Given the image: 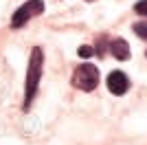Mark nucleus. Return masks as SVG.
<instances>
[{"instance_id": "nucleus-1", "label": "nucleus", "mask_w": 147, "mask_h": 145, "mask_svg": "<svg viewBox=\"0 0 147 145\" xmlns=\"http://www.w3.org/2000/svg\"><path fill=\"white\" fill-rule=\"evenodd\" d=\"M42 64H44V55L42 48H33L31 51V60H29V70H26V95H24V110H29L31 99L37 90V84H40V75H42Z\"/></svg>"}, {"instance_id": "nucleus-7", "label": "nucleus", "mask_w": 147, "mask_h": 145, "mask_svg": "<svg viewBox=\"0 0 147 145\" xmlns=\"http://www.w3.org/2000/svg\"><path fill=\"white\" fill-rule=\"evenodd\" d=\"M134 11L138 16H147V0H141V2H136L134 5Z\"/></svg>"}, {"instance_id": "nucleus-6", "label": "nucleus", "mask_w": 147, "mask_h": 145, "mask_svg": "<svg viewBox=\"0 0 147 145\" xmlns=\"http://www.w3.org/2000/svg\"><path fill=\"white\" fill-rule=\"evenodd\" d=\"M134 33H136L138 37H143V40H147V20L134 24Z\"/></svg>"}, {"instance_id": "nucleus-3", "label": "nucleus", "mask_w": 147, "mask_h": 145, "mask_svg": "<svg viewBox=\"0 0 147 145\" xmlns=\"http://www.w3.org/2000/svg\"><path fill=\"white\" fill-rule=\"evenodd\" d=\"M42 11H44V2H42V0H26L24 5L13 13L11 26H13V29H20V26H24L33 16H40Z\"/></svg>"}, {"instance_id": "nucleus-4", "label": "nucleus", "mask_w": 147, "mask_h": 145, "mask_svg": "<svg viewBox=\"0 0 147 145\" xmlns=\"http://www.w3.org/2000/svg\"><path fill=\"white\" fill-rule=\"evenodd\" d=\"M108 88H110L112 95H117V97L125 95V92H127V88H129L127 75H125L123 70H112L110 75H108Z\"/></svg>"}, {"instance_id": "nucleus-2", "label": "nucleus", "mask_w": 147, "mask_h": 145, "mask_svg": "<svg viewBox=\"0 0 147 145\" xmlns=\"http://www.w3.org/2000/svg\"><path fill=\"white\" fill-rule=\"evenodd\" d=\"M99 84V70L97 66H92V64H81V66L75 68L73 72V86L75 88H79L84 92H90L94 90Z\"/></svg>"}, {"instance_id": "nucleus-5", "label": "nucleus", "mask_w": 147, "mask_h": 145, "mask_svg": "<svg viewBox=\"0 0 147 145\" xmlns=\"http://www.w3.org/2000/svg\"><path fill=\"white\" fill-rule=\"evenodd\" d=\"M110 53L117 57V60H121V62H125V60H129V44L123 40V37H114L110 42Z\"/></svg>"}, {"instance_id": "nucleus-8", "label": "nucleus", "mask_w": 147, "mask_h": 145, "mask_svg": "<svg viewBox=\"0 0 147 145\" xmlns=\"http://www.w3.org/2000/svg\"><path fill=\"white\" fill-rule=\"evenodd\" d=\"M92 55H94V48L92 46H79V57L88 60V57H92Z\"/></svg>"}]
</instances>
